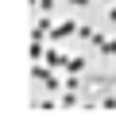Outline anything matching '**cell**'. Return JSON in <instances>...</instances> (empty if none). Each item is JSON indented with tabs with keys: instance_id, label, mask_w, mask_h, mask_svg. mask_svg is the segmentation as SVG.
Returning a JSON list of instances; mask_svg holds the SVG:
<instances>
[{
	"instance_id": "obj_1",
	"label": "cell",
	"mask_w": 116,
	"mask_h": 128,
	"mask_svg": "<svg viewBox=\"0 0 116 128\" xmlns=\"http://www.w3.org/2000/svg\"><path fill=\"white\" fill-rule=\"evenodd\" d=\"M54 31V24H50V16H43V20H39V24H35V31H31V43H43L46 39V35H50Z\"/></svg>"
},
{
	"instance_id": "obj_2",
	"label": "cell",
	"mask_w": 116,
	"mask_h": 128,
	"mask_svg": "<svg viewBox=\"0 0 116 128\" xmlns=\"http://www.w3.org/2000/svg\"><path fill=\"white\" fill-rule=\"evenodd\" d=\"M77 27H81V24H74V20H66V24H58V27H54V39H70V35H77Z\"/></svg>"
},
{
	"instance_id": "obj_3",
	"label": "cell",
	"mask_w": 116,
	"mask_h": 128,
	"mask_svg": "<svg viewBox=\"0 0 116 128\" xmlns=\"http://www.w3.org/2000/svg\"><path fill=\"white\" fill-rule=\"evenodd\" d=\"M66 70H70V74H81V70H85V58H81V54H77V58H66Z\"/></svg>"
},
{
	"instance_id": "obj_4",
	"label": "cell",
	"mask_w": 116,
	"mask_h": 128,
	"mask_svg": "<svg viewBox=\"0 0 116 128\" xmlns=\"http://www.w3.org/2000/svg\"><path fill=\"white\" fill-rule=\"evenodd\" d=\"M97 47L105 50V54H112V58H116V39H105V35H101V39H97Z\"/></svg>"
},
{
	"instance_id": "obj_5",
	"label": "cell",
	"mask_w": 116,
	"mask_h": 128,
	"mask_svg": "<svg viewBox=\"0 0 116 128\" xmlns=\"http://www.w3.org/2000/svg\"><path fill=\"white\" fill-rule=\"evenodd\" d=\"M46 66H66V58H62L58 50H46Z\"/></svg>"
},
{
	"instance_id": "obj_6",
	"label": "cell",
	"mask_w": 116,
	"mask_h": 128,
	"mask_svg": "<svg viewBox=\"0 0 116 128\" xmlns=\"http://www.w3.org/2000/svg\"><path fill=\"white\" fill-rule=\"evenodd\" d=\"M101 109H116V97L108 93V97H101Z\"/></svg>"
},
{
	"instance_id": "obj_7",
	"label": "cell",
	"mask_w": 116,
	"mask_h": 128,
	"mask_svg": "<svg viewBox=\"0 0 116 128\" xmlns=\"http://www.w3.org/2000/svg\"><path fill=\"white\" fill-rule=\"evenodd\" d=\"M66 4H74V8H85V4H89V0H66Z\"/></svg>"
},
{
	"instance_id": "obj_8",
	"label": "cell",
	"mask_w": 116,
	"mask_h": 128,
	"mask_svg": "<svg viewBox=\"0 0 116 128\" xmlns=\"http://www.w3.org/2000/svg\"><path fill=\"white\" fill-rule=\"evenodd\" d=\"M108 20H112V24H116V8H108Z\"/></svg>"
}]
</instances>
